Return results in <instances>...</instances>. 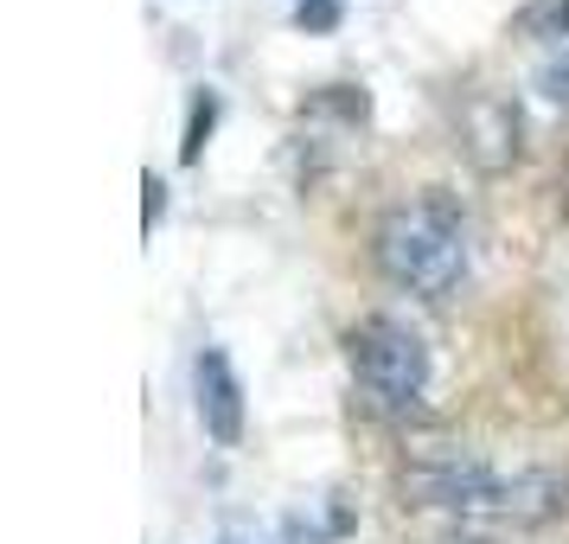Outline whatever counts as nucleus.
<instances>
[{
    "label": "nucleus",
    "instance_id": "obj_5",
    "mask_svg": "<svg viewBox=\"0 0 569 544\" xmlns=\"http://www.w3.org/2000/svg\"><path fill=\"white\" fill-rule=\"evenodd\" d=\"M211 122H218V97H199V103H192V116H186V141H180V160L186 167H192V160L206 155V135H211Z\"/></svg>",
    "mask_w": 569,
    "mask_h": 544
},
{
    "label": "nucleus",
    "instance_id": "obj_1",
    "mask_svg": "<svg viewBox=\"0 0 569 544\" xmlns=\"http://www.w3.org/2000/svg\"><path fill=\"white\" fill-rule=\"evenodd\" d=\"M378 269L397 288H410L422 301H448L467 276V225L448 199H410L390 206L378 225Z\"/></svg>",
    "mask_w": 569,
    "mask_h": 544
},
{
    "label": "nucleus",
    "instance_id": "obj_8",
    "mask_svg": "<svg viewBox=\"0 0 569 544\" xmlns=\"http://www.w3.org/2000/svg\"><path fill=\"white\" fill-rule=\"evenodd\" d=\"M288 544H320V538H313V532L301 525V518H288Z\"/></svg>",
    "mask_w": 569,
    "mask_h": 544
},
{
    "label": "nucleus",
    "instance_id": "obj_10",
    "mask_svg": "<svg viewBox=\"0 0 569 544\" xmlns=\"http://www.w3.org/2000/svg\"><path fill=\"white\" fill-rule=\"evenodd\" d=\"M301 7H308V0H301Z\"/></svg>",
    "mask_w": 569,
    "mask_h": 544
},
{
    "label": "nucleus",
    "instance_id": "obj_9",
    "mask_svg": "<svg viewBox=\"0 0 569 544\" xmlns=\"http://www.w3.org/2000/svg\"><path fill=\"white\" fill-rule=\"evenodd\" d=\"M224 544H237V538H224Z\"/></svg>",
    "mask_w": 569,
    "mask_h": 544
},
{
    "label": "nucleus",
    "instance_id": "obj_7",
    "mask_svg": "<svg viewBox=\"0 0 569 544\" xmlns=\"http://www.w3.org/2000/svg\"><path fill=\"white\" fill-rule=\"evenodd\" d=\"M141 192H148V211H141V225L154 231V218H160V211H167V186H160L154 174H148V180H141Z\"/></svg>",
    "mask_w": 569,
    "mask_h": 544
},
{
    "label": "nucleus",
    "instance_id": "obj_3",
    "mask_svg": "<svg viewBox=\"0 0 569 544\" xmlns=\"http://www.w3.org/2000/svg\"><path fill=\"white\" fill-rule=\"evenodd\" d=\"M346 353H352V372H359V385L371 390L378 411H416L429 397V346L403 320L365 314L346 334Z\"/></svg>",
    "mask_w": 569,
    "mask_h": 544
},
{
    "label": "nucleus",
    "instance_id": "obj_6",
    "mask_svg": "<svg viewBox=\"0 0 569 544\" xmlns=\"http://www.w3.org/2000/svg\"><path fill=\"white\" fill-rule=\"evenodd\" d=\"M295 20H301V27L308 32H327L339 20V0H308V7H301V13H295Z\"/></svg>",
    "mask_w": 569,
    "mask_h": 544
},
{
    "label": "nucleus",
    "instance_id": "obj_4",
    "mask_svg": "<svg viewBox=\"0 0 569 544\" xmlns=\"http://www.w3.org/2000/svg\"><path fill=\"white\" fill-rule=\"evenodd\" d=\"M192 378H199V423H206V436L218 448H237L243 442V385H237L231 359L218 346H206L199 365H192Z\"/></svg>",
    "mask_w": 569,
    "mask_h": 544
},
{
    "label": "nucleus",
    "instance_id": "obj_2",
    "mask_svg": "<svg viewBox=\"0 0 569 544\" xmlns=\"http://www.w3.org/2000/svg\"><path fill=\"white\" fill-rule=\"evenodd\" d=\"M410 493L422 506H448V513H467V518H550L569 506V474H492L480 462H441L416 467L410 474Z\"/></svg>",
    "mask_w": 569,
    "mask_h": 544
}]
</instances>
